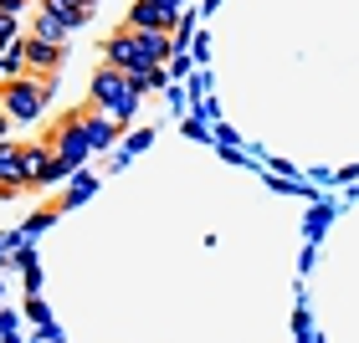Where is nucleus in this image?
I'll return each mask as SVG.
<instances>
[{
	"label": "nucleus",
	"instance_id": "nucleus-12",
	"mask_svg": "<svg viewBox=\"0 0 359 343\" xmlns=\"http://www.w3.org/2000/svg\"><path fill=\"white\" fill-rule=\"evenodd\" d=\"M11 41H21L15 36V15H0V46H11Z\"/></svg>",
	"mask_w": 359,
	"mask_h": 343
},
{
	"label": "nucleus",
	"instance_id": "nucleus-11",
	"mask_svg": "<svg viewBox=\"0 0 359 343\" xmlns=\"http://www.w3.org/2000/svg\"><path fill=\"white\" fill-rule=\"evenodd\" d=\"M36 36H41V41H52V46H62V41L72 36V26H67V21H57L52 10H41V15H36Z\"/></svg>",
	"mask_w": 359,
	"mask_h": 343
},
{
	"label": "nucleus",
	"instance_id": "nucleus-8",
	"mask_svg": "<svg viewBox=\"0 0 359 343\" xmlns=\"http://www.w3.org/2000/svg\"><path fill=\"white\" fill-rule=\"evenodd\" d=\"M15 190H26V174H21V149L6 139L0 144V195H15Z\"/></svg>",
	"mask_w": 359,
	"mask_h": 343
},
{
	"label": "nucleus",
	"instance_id": "nucleus-2",
	"mask_svg": "<svg viewBox=\"0 0 359 343\" xmlns=\"http://www.w3.org/2000/svg\"><path fill=\"white\" fill-rule=\"evenodd\" d=\"M134 103H139V88H134V77L128 72H118V67H97L93 72V108H103L113 123H123L128 113H134Z\"/></svg>",
	"mask_w": 359,
	"mask_h": 343
},
{
	"label": "nucleus",
	"instance_id": "nucleus-1",
	"mask_svg": "<svg viewBox=\"0 0 359 343\" xmlns=\"http://www.w3.org/2000/svg\"><path fill=\"white\" fill-rule=\"evenodd\" d=\"M170 52H175L170 31H134V26H123V31H113V36H108L103 62H108V67H118V72H128V77H139V72L159 67Z\"/></svg>",
	"mask_w": 359,
	"mask_h": 343
},
{
	"label": "nucleus",
	"instance_id": "nucleus-15",
	"mask_svg": "<svg viewBox=\"0 0 359 343\" xmlns=\"http://www.w3.org/2000/svg\"><path fill=\"white\" fill-rule=\"evenodd\" d=\"M159 6H175V10H180V0H159Z\"/></svg>",
	"mask_w": 359,
	"mask_h": 343
},
{
	"label": "nucleus",
	"instance_id": "nucleus-14",
	"mask_svg": "<svg viewBox=\"0 0 359 343\" xmlns=\"http://www.w3.org/2000/svg\"><path fill=\"white\" fill-rule=\"evenodd\" d=\"M21 6H26V0H0V15H15Z\"/></svg>",
	"mask_w": 359,
	"mask_h": 343
},
{
	"label": "nucleus",
	"instance_id": "nucleus-5",
	"mask_svg": "<svg viewBox=\"0 0 359 343\" xmlns=\"http://www.w3.org/2000/svg\"><path fill=\"white\" fill-rule=\"evenodd\" d=\"M21 174H26V185H52V179H62V164L52 159V144H21Z\"/></svg>",
	"mask_w": 359,
	"mask_h": 343
},
{
	"label": "nucleus",
	"instance_id": "nucleus-10",
	"mask_svg": "<svg viewBox=\"0 0 359 343\" xmlns=\"http://www.w3.org/2000/svg\"><path fill=\"white\" fill-rule=\"evenodd\" d=\"M83 134H88V149H108L118 128H113V118H97L93 108H83Z\"/></svg>",
	"mask_w": 359,
	"mask_h": 343
},
{
	"label": "nucleus",
	"instance_id": "nucleus-3",
	"mask_svg": "<svg viewBox=\"0 0 359 343\" xmlns=\"http://www.w3.org/2000/svg\"><path fill=\"white\" fill-rule=\"evenodd\" d=\"M0 108H6L15 123L41 118V108H46V83H41V77H11V83L0 88Z\"/></svg>",
	"mask_w": 359,
	"mask_h": 343
},
{
	"label": "nucleus",
	"instance_id": "nucleus-6",
	"mask_svg": "<svg viewBox=\"0 0 359 343\" xmlns=\"http://www.w3.org/2000/svg\"><path fill=\"white\" fill-rule=\"evenodd\" d=\"M123 26H134V31H175L180 26V10L175 6H159V0H134Z\"/></svg>",
	"mask_w": 359,
	"mask_h": 343
},
{
	"label": "nucleus",
	"instance_id": "nucleus-9",
	"mask_svg": "<svg viewBox=\"0 0 359 343\" xmlns=\"http://www.w3.org/2000/svg\"><path fill=\"white\" fill-rule=\"evenodd\" d=\"M41 10H52L57 21H67V26L77 31V26L93 15V0H41Z\"/></svg>",
	"mask_w": 359,
	"mask_h": 343
},
{
	"label": "nucleus",
	"instance_id": "nucleus-13",
	"mask_svg": "<svg viewBox=\"0 0 359 343\" xmlns=\"http://www.w3.org/2000/svg\"><path fill=\"white\" fill-rule=\"evenodd\" d=\"M6 139H11V113L0 108V144H6Z\"/></svg>",
	"mask_w": 359,
	"mask_h": 343
},
{
	"label": "nucleus",
	"instance_id": "nucleus-7",
	"mask_svg": "<svg viewBox=\"0 0 359 343\" xmlns=\"http://www.w3.org/2000/svg\"><path fill=\"white\" fill-rule=\"evenodd\" d=\"M21 52H26V72H36V77H46V72H57V67H62V46L41 41V36L21 41Z\"/></svg>",
	"mask_w": 359,
	"mask_h": 343
},
{
	"label": "nucleus",
	"instance_id": "nucleus-4",
	"mask_svg": "<svg viewBox=\"0 0 359 343\" xmlns=\"http://www.w3.org/2000/svg\"><path fill=\"white\" fill-rule=\"evenodd\" d=\"M88 154H93V149H88V134H83V108H77V113H67V118H62V128H57V139H52V159L62 164V174H72Z\"/></svg>",
	"mask_w": 359,
	"mask_h": 343
}]
</instances>
